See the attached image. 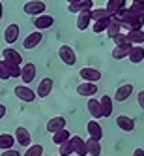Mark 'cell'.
Segmentation results:
<instances>
[{"label": "cell", "instance_id": "41", "mask_svg": "<svg viewBox=\"0 0 144 156\" xmlns=\"http://www.w3.org/2000/svg\"><path fill=\"white\" fill-rule=\"evenodd\" d=\"M133 156H144V149H135Z\"/></svg>", "mask_w": 144, "mask_h": 156}, {"label": "cell", "instance_id": "26", "mask_svg": "<svg viewBox=\"0 0 144 156\" xmlns=\"http://www.w3.org/2000/svg\"><path fill=\"white\" fill-rule=\"evenodd\" d=\"M127 38L133 45H142L144 43V30L137 28V30H127Z\"/></svg>", "mask_w": 144, "mask_h": 156}, {"label": "cell", "instance_id": "29", "mask_svg": "<svg viewBox=\"0 0 144 156\" xmlns=\"http://www.w3.org/2000/svg\"><path fill=\"white\" fill-rule=\"evenodd\" d=\"M129 49H131V45H114V49H112V58H116V60L127 58Z\"/></svg>", "mask_w": 144, "mask_h": 156}, {"label": "cell", "instance_id": "6", "mask_svg": "<svg viewBox=\"0 0 144 156\" xmlns=\"http://www.w3.org/2000/svg\"><path fill=\"white\" fill-rule=\"evenodd\" d=\"M41 40H43V34H41V30H34V32H30V34L25 38V41H23V47L26 49V51H32V49H36L39 43H41Z\"/></svg>", "mask_w": 144, "mask_h": 156}, {"label": "cell", "instance_id": "38", "mask_svg": "<svg viewBox=\"0 0 144 156\" xmlns=\"http://www.w3.org/2000/svg\"><path fill=\"white\" fill-rule=\"evenodd\" d=\"M0 156H23V152H19L17 149H13V147H12V149H4Z\"/></svg>", "mask_w": 144, "mask_h": 156}, {"label": "cell", "instance_id": "19", "mask_svg": "<svg viewBox=\"0 0 144 156\" xmlns=\"http://www.w3.org/2000/svg\"><path fill=\"white\" fill-rule=\"evenodd\" d=\"M86 109H88V113H90L95 120L103 117V111H101V105H99V100H95L92 96H90V100H88V104H86Z\"/></svg>", "mask_w": 144, "mask_h": 156}, {"label": "cell", "instance_id": "4", "mask_svg": "<svg viewBox=\"0 0 144 156\" xmlns=\"http://www.w3.org/2000/svg\"><path fill=\"white\" fill-rule=\"evenodd\" d=\"M13 92H15V96L21 100V102H26V104H32L38 98L36 92L32 90V88H28V85H17L13 88Z\"/></svg>", "mask_w": 144, "mask_h": 156}, {"label": "cell", "instance_id": "11", "mask_svg": "<svg viewBox=\"0 0 144 156\" xmlns=\"http://www.w3.org/2000/svg\"><path fill=\"white\" fill-rule=\"evenodd\" d=\"M133 90H135V87H133L131 83H126V85H120L116 88V94L112 100H116V102H126V100L133 94Z\"/></svg>", "mask_w": 144, "mask_h": 156}, {"label": "cell", "instance_id": "7", "mask_svg": "<svg viewBox=\"0 0 144 156\" xmlns=\"http://www.w3.org/2000/svg\"><path fill=\"white\" fill-rule=\"evenodd\" d=\"M52 25H54V17L49 15V13H39V15H36V19H34L36 30H47V28H51Z\"/></svg>", "mask_w": 144, "mask_h": 156}, {"label": "cell", "instance_id": "23", "mask_svg": "<svg viewBox=\"0 0 144 156\" xmlns=\"http://www.w3.org/2000/svg\"><path fill=\"white\" fill-rule=\"evenodd\" d=\"M84 143H86L88 154H92V156H101V141H99V139L90 137V139H86Z\"/></svg>", "mask_w": 144, "mask_h": 156}, {"label": "cell", "instance_id": "8", "mask_svg": "<svg viewBox=\"0 0 144 156\" xmlns=\"http://www.w3.org/2000/svg\"><path fill=\"white\" fill-rule=\"evenodd\" d=\"M52 87H54V83H52L51 77H43V79L39 81V85H38L36 96H38V98H47V96L52 92Z\"/></svg>", "mask_w": 144, "mask_h": 156}, {"label": "cell", "instance_id": "3", "mask_svg": "<svg viewBox=\"0 0 144 156\" xmlns=\"http://www.w3.org/2000/svg\"><path fill=\"white\" fill-rule=\"evenodd\" d=\"M36 64L34 62H26V64H21V75H19V79L23 81L25 85H30L32 81L36 79Z\"/></svg>", "mask_w": 144, "mask_h": 156}, {"label": "cell", "instance_id": "37", "mask_svg": "<svg viewBox=\"0 0 144 156\" xmlns=\"http://www.w3.org/2000/svg\"><path fill=\"white\" fill-rule=\"evenodd\" d=\"M0 79L2 81H8L9 79V72H8V64L0 58Z\"/></svg>", "mask_w": 144, "mask_h": 156}, {"label": "cell", "instance_id": "25", "mask_svg": "<svg viewBox=\"0 0 144 156\" xmlns=\"http://www.w3.org/2000/svg\"><path fill=\"white\" fill-rule=\"evenodd\" d=\"M60 128H65V119L64 117H52V119H49V122H47V132L49 133L56 132Z\"/></svg>", "mask_w": 144, "mask_h": 156}, {"label": "cell", "instance_id": "16", "mask_svg": "<svg viewBox=\"0 0 144 156\" xmlns=\"http://www.w3.org/2000/svg\"><path fill=\"white\" fill-rule=\"evenodd\" d=\"M127 58L131 60V64H140L144 60V47L142 45H131V49L127 53Z\"/></svg>", "mask_w": 144, "mask_h": 156}, {"label": "cell", "instance_id": "44", "mask_svg": "<svg viewBox=\"0 0 144 156\" xmlns=\"http://www.w3.org/2000/svg\"><path fill=\"white\" fill-rule=\"evenodd\" d=\"M71 2H79V0H68V4H71Z\"/></svg>", "mask_w": 144, "mask_h": 156}, {"label": "cell", "instance_id": "34", "mask_svg": "<svg viewBox=\"0 0 144 156\" xmlns=\"http://www.w3.org/2000/svg\"><path fill=\"white\" fill-rule=\"evenodd\" d=\"M6 64H8L9 77H12V79H19V75H21V64H15V62H6Z\"/></svg>", "mask_w": 144, "mask_h": 156}, {"label": "cell", "instance_id": "36", "mask_svg": "<svg viewBox=\"0 0 144 156\" xmlns=\"http://www.w3.org/2000/svg\"><path fill=\"white\" fill-rule=\"evenodd\" d=\"M112 41H114V45H133V43L129 41V38H127V34H122V32L112 38Z\"/></svg>", "mask_w": 144, "mask_h": 156}, {"label": "cell", "instance_id": "21", "mask_svg": "<svg viewBox=\"0 0 144 156\" xmlns=\"http://www.w3.org/2000/svg\"><path fill=\"white\" fill-rule=\"evenodd\" d=\"M2 60L6 62H15V64H23V57H21V53L12 49V47H8L2 51Z\"/></svg>", "mask_w": 144, "mask_h": 156}, {"label": "cell", "instance_id": "2", "mask_svg": "<svg viewBox=\"0 0 144 156\" xmlns=\"http://www.w3.org/2000/svg\"><path fill=\"white\" fill-rule=\"evenodd\" d=\"M45 9H47V4L43 2V0H28L23 6V12L26 15H32V17H36L39 13H45Z\"/></svg>", "mask_w": 144, "mask_h": 156}, {"label": "cell", "instance_id": "13", "mask_svg": "<svg viewBox=\"0 0 144 156\" xmlns=\"http://www.w3.org/2000/svg\"><path fill=\"white\" fill-rule=\"evenodd\" d=\"M69 141H71V147H73V154H77V156H86V154H88V151H86V143H84L82 137H79V136H71Z\"/></svg>", "mask_w": 144, "mask_h": 156}, {"label": "cell", "instance_id": "1", "mask_svg": "<svg viewBox=\"0 0 144 156\" xmlns=\"http://www.w3.org/2000/svg\"><path fill=\"white\" fill-rule=\"evenodd\" d=\"M112 17L122 25V28H126V30H137V28H142V25H144L140 15L133 13L129 8H122L120 12L116 15H112Z\"/></svg>", "mask_w": 144, "mask_h": 156}, {"label": "cell", "instance_id": "33", "mask_svg": "<svg viewBox=\"0 0 144 156\" xmlns=\"http://www.w3.org/2000/svg\"><path fill=\"white\" fill-rule=\"evenodd\" d=\"M41 154H43V145H32L30 143L23 156H41Z\"/></svg>", "mask_w": 144, "mask_h": 156}, {"label": "cell", "instance_id": "17", "mask_svg": "<svg viewBox=\"0 0 144 156\" xmlns=\"http://www.w3.org/2000/svg\"><path fill=\"white\" fill-rule=\"evenodd\" d=\"M92 23V17H90V9H84V12L77 13V30H86Z\"/></svg>", "mask_w": 144, "mask_h": 156}, {"label": "cell", "instance_id": "39", "mask_svg": "<svg viewBox=\"0 0 144 156\" xmlns=\"http://www.w3.org/2000/svg\"><path fill=\"white\" fill-rule=\"evenodd\" d=\"M137 100H139V105H140V109L144 111V90H140V92L137 94Z\"/></svg>", "mask_w": 144, "mask_h": 156}, {"label": "cell", "instance_id": "45", "mask_svg": "<svg viewBox=\"0 0 144 156\" xmlns=\"http://www.w3.org/2000/svg\"><path fill=\"white\" fill-rule=\"evenodd\" d=\"M140 19H142V23H144V13H142V15H140Z\"/></svg>", "mask_w": 144, "mask_h": 156}, {"label": "cell", "instance_id": "35", "mask_svg": "<svg viewBox=\"0 0 144 156\" xmlns=\"http://www.w3.org/2000/svg\"><path fill=\"white\" fill-rule=\"evenodd\" d=\"M58 147H60V156H71L73 154V147H71V141L68 139V141H64L62 145H58Z\"/></svg>", "mask_w": 144, "mask_h": 156}, {"label": "cell", "instance_id": "27", "mask_svg": "<svg viewBox=\"0 0 144 156\" xmlns=\"http://www.w3.org/2000/svg\"><path fill=\"white\" fill-rule=\"evenodd\" d=\"M105 32H107V36L112 40L114 36H118L120 32H122V25L118 23V21L114 19V17H110V23H109V27L105 28Z\"/></svg>", "mask_w": 144, "mask_h": 156}, {"label": "cell", "instance_id": "24", "mask_svg": "<svg viewBox=\"0 0 144 156\" xmlns=\"http://www.w3.org/2000/svg\"><path fill=\"white\" fill-rule=\"evenodd\" d=\"M69 137H71V133H69L68 128H60L56 132H52V143L54 145H62L64 141H68Z\"/></svg>", "mask_w": 144, "mask_h": 156}, {"label": "cell", "instance_id": "30", "mask_svg": "<svg viewBox=\"0 0 144 156\" xmlns=\"http://www.w3.org/2000/svg\"><path fill=\"white\" fill-rule=\"evenodd\" d=\"M13 143H15V137L12 136V133H0V151L12 149Z\"/></svg>", "mask_w": 144, "mask_h": 156}, {"label": "cell", "instance_id": "32", "mask_svg": "<svg viewBox=\"0 0 144 156\" xmlns=\"http://www.w3.org/2000/svg\"><path fill=\"white\" fill-rule=\"evenodd\" d=\"M90 17L92 21H97V19H103V17H112L109 12H107V8H97V9H90Z\"/></svg>", "mask_w": 144, "mask_h": 156}, {"label": "cell", "instance_id": "31", "mask_svg": "<svg viewBox=\"0 0 144 156\" xmlns=\"http://www.w3.org/2000/svg\"><path fill=\"white\" fill-rule=\"evenodd\" d=\"M110 23V17H103V19H97L94 23V32L95 34H101V32H105V28L109 27Z\"/></svg>", "mask_w": 144, "mask_h": 156}, {"label": "cell", "instance_id": "20", "mask_svg": "<svg viewBox=\"0 0 144 156\" xmlns=\"http://www.w3.org/2000/svg\"><path fill=\"white\" fill-rule=\"evenodd\" d=\"M94 8V0H79V2H71L68 6V9L71 13H79L84 12V9H92Z\"/></svg>", "mask_w": 144, "mask_h": 156}, {"label": "cell", "instance_id": "46", "mask_svg": "<svg viewBox=\"0 0 144 156\" xmlns=\"http://www.w3.org/2000/svg\"><path fill=\"white\" fill-rule=\"evenodd\" d=\"M58 156H60V154H58Z\"/></svg>", "mask_w": 144, "mask_h": 156}, {"label": "cell", "instance_id": "5", "mask_svg": "<svg viewBox=\"0 0 144 156\" xmlns=\"http://www.w3.org/2000/svg\"><path fill=\"white\" fill-rule=\"evenodd\" d=\"M58 57L65 66H75L77 64V55H75V49H71V45H60Z\"/></svg>", "mask_w": 144, "mask_h": 156}, {"label": "cell", "instance_id": "18", "mask_svg": "<svg viewBox=\"0 0 144 156\" xmlns=\"http://www.w3.org/2000/svg\"><path fill=\"white\" fill-rule=\"evenodd\" d=\"M116 126L120 130H124V132H133L135 130V120L131 117H127V115H118L116 117Z\"/></svg>", "mask_w": 144, "mask_h": 156}, {"label": "cell", "instance_id": "9", "mask_svg": "<svg viewBox=\"0 0 144 156\" xmlns=\"http://www.w3.org/2000/svg\"><path fill=\"white\" fill-rule=\"evenodd\" d=\"M19 32H21V28H19L17 23H12V25L6 27V30H4V40H6L8 45H13V43L19 40Z\"/></svg>", "mask_w": 144, "mask_h": 156}, {"label": "cell", "instance_id": "14", "mask_svg": "<svg viewBox=\"0 0 144 156\" xmlns=\"http://www.w3.org/2000/svg\"><path fill=\"white\" fill-rule=\"evenodd\" d=\"M77 94L79 96H94V94H97V85L95 83H92V81H84V83H81L79 87H77Z\"/></svg>", "mask_w": 144, "mask_h": 156}, {"label": "cell", "instance_id": "15", "mask_svg": "<svg viewBox=\"0 0 144 156\" xmlns=\"http://www.w3.org/2000/svg\"><path fill=\"white\" fill-rule=\"evenodd\" d=\"M79 77L84 81H92V83H97L99 79H101V72H99L97 68H82L79 72Z\"/></svg>", "mask_w": 144, "mask_h": 156}, {"label": "cell", "instance_id": "42", "mask_svg": "<svg viewBox=\"0 0 144 156\" xmlns=\"http://www.w3.org/2000/svg\"><path fill=\"white\" fill-rule=\"evenodd\" d=\"M2 15H4V4L0 2V21H2Z\"/></svg>", "mask_w": 144, "mask_h": 156}, {"label": "cell", "instance_id": "40", "mask_svg": "<svg viewBox=\"0 0 144 156\" xmlns=\"http://www.w3.org/2000/svg\"><path fill=\"white\" fill-rule=\"evenodd\" d=\"M6 117V105L4 104H0V120H2Z\"/></svg>", "mask_w": 144, "mask_h": 156}, {"label": "cell", "instance_id": "28", "mask_svg": "<svg viewBox=\"0 0 144 156\" xmlns=\"http://www.w3.org/2000/svg\"><path fill=\"white\" fill-rule=\"evenodd\" d=\"M122 8H126V0H109L107 2V12L110 15H116Z\"/></svg>", "mask_w": 144, "mask_h": 156}, {"label": "cell", "instance_id": "43", "mask_svg": "<svg viewBox=\"0 0 144 156\" xmlns=\"http://www.w3.org/2000/svg\"><path fill=\"white\" fill-rule=\"evenodd\" d=\"M133 2H137V4H139L142 9H144V0H133Z\"/></svg>", "mask_w": 144, "mask_h": 156}, {"label": "cell", "instance_id": "22", "mask_svg": "<svg viewBox=\"0 0 144 156\" xmlns=\"http://www.w3.org/2000/svg\"><path fill=\"white\" fill-rule=\"evenodd\" d=\"M112 104H114V100H112V96H109V94H105V96H101V100H99V105H101V111H103V117H110L112 115Z\"/></svg>", "mask_w": 144, "mask_h": 156}, {"label": "cell", "instance_id": "10", "mask_svg": "<svg viewBox=\"0 0 144 156\" xmlns=\"http://www.w3.org/2000/svg\"><path fill=\"white\" fill-rule=\"evenodd\" d=\"M86 132H88V136L94 137V139H99V141L103 139V128H101V124H99L95 119L86 122Z\"/></svg>", "mask_w": 144, "mask_h": 156}, {"label": "cell", "instance_id": "12", "mask_svg": "<svg viewBox=\"0 0 144 156\" xmlns=\"http://www.w3.org/2000/svg\"><path fill=\"white\" fill-rule=\"evenodd\" d=\"M13 137H15V141L21 145V147H28V145L32 143V136H30V132H28L26 128H23V126H19V128L15 130Z\"/></svg>", "mask_w": 144, "mask_h": 156}]
</instances>
